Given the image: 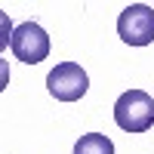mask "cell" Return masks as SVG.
I'll return each instance as SVG.
<instances>
[{"mask_svg":"<svg viewBox=\"0 0 154 154\" xmlns=\"http://www.w3.org/2000/svg\"><path fill=\"white\" fill-rule=\"evenodd\" d=\"M114 123L123 133H145L154 126V99L145 89H126L114 102Z\"/></svg>","mask_w":154,"mask_h":154,"instance_id":"1","label":"cell"},{"mask_svg":"<svg viewBox=\"0 0 154 154\" xmlns=\"http://www.w3.org/2000/svg\"><path fill=\"white\" fill-rule=\"evenodd\" d=\"M117 34L130 46L154 43V9L148 3H130L117 19Z\"/></svg>","mask_w":154,"mask_h":154,"instance_id":"2","label":"cell"},{"mask_svg":"<svg viewBox=\"0 0 154 154\" xmlns=\"http://www.w3.org/2000/svg\"><path fill=\"white\" fill-rule=\"evenodd\" d=\"M46 89L49 96L59 99V102H77L83 99V93L89 89V77L80 65H74V62H62L49 71L46 77Z\"/></svg>","mask_w":154,"mask_h":154,"instance_id":"3","label":"cell"},{"mask_svg":"<svg viewBox=\"0 0 154 154\" xmlns=\"http://www.w3.org/2000/svg\"><path fill=\"white\" fill-rule=\"evenodd\" d=\"M12 56L25 65H37L49 56V37L37 22H22L16 31H12V40H9Z\"/></svg>","mask_w":154,"mask_h":154,"instance_id":"4","label":"cell"},{"mask_svg":"<svg viewBox=\"0 0 154 154\" xmlns=\"http://www.w3.org/2000/svg\"><path fill=\"white\" fill-rule=\"evenodd\" d=\"M74 154H114V142L102 133H86L77 139Z\"/></svg>","mask_w":154,"mask_h":154,"instance_id":"5","label":"cell"},{"mask_svg":"<svg viewBox=\"0 0 154 154\" xmlns=\"http://www.w3.org/2000/svg\"><path fill=\"white\" fill-rule=\"evenodd\" d=\"M12 31H16V28H12L9 16H6L3 9H0V53H3V49L9 46V40H12Z\"/></svg>","mask_w":154,"mask_h":154,"instance_id":"6","label":"cell"},{"mask_svg":"<svg viewBox=\"0 0 154 154\" xmlns=\"http://www.w3.org/2000/svg\"><path fill=\"white\" fill-rule=\"evenodd\" d=\"M6 83H9V65H6V59H0V93L6 89Z\"/></svg>","mask_w":154,"mask_h":154,"instance_id":"7","label":"cell"}]
</instances>
